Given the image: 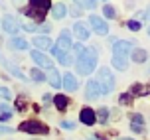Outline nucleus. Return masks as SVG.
<instances>
[{
    "instance_id": "a211bd4d",
    "label": "nucleus",
    "mask_w": 150,
    "mask_h": 140,
    "mask_svg": "<svg viewBox=\"0 0 150 140\" xmlns=\"http://www.w3.org/2000/svg\"><path fill=\"white\" fill-rule=\"evenodd\" d=\"M150 93V87H142L140 83H134L130 87V95H148Z\"/></svg>"
},
{
    "instance_id": "aec40b11",
    "label": "nucleus",
    "mask_w": 150,
    "mask_h": 140,
    "mask_svg": "<svg viewBox=\"0 0 150 140\" xmlns=\"http://www.w3.org/2000/svg\"><path fill=\"white\" fill-rule=\"evenodd\" d=\"M10 45H12L14 49H26V47H28V42H26L24 37H12Z\"/></svg>"
},
{
    "instance_id": "6ab92c4d",
    "label": "nucleus",
    "mask_w": 150,
    "mask_h": 140,
    "mask_svg": "<svg viewBox=\"0 0 150 140\" xmlns=\"http://www.w3.org/2000/svg\"><path fill=\"white\" fill-rule=\"evenodd\" d=\"M0 61H2V63H4V65H6L8 69H10V73L14 75V77H18V79H26V77H24V73H22V71H20V69H18V67L14 65V63H8V61H4L2 57H0Z\"/></svg>"
},
{
    "instance_id": "2eb2a0df",
    "label": "nucleus",
    "mask_w": 150,
    "mask_h": 140,
    "mask_svg": "<svg viewBox=\"0 0 150 140\" xmlns=\"http://www.w3.org/2000/svg\"><path fill=\"white\" fill-rule=\"evenodd\" d=\"M53 103H55V107H57L59 111H65L67 105H69V99L65 95H55V97H53Z\"/></svg>"
},
{
    "instance_id": "e433bc0d",
    "label": "nucleus",
    "mask_w": 150,
    "mask_h": 140,
    "mask_svg": "<svg viewBox=\"0 0 150 140\" xmlns=\"http://www.w3.org/2000/svg\"><path fill=\"white\" fill-rule=\"evenodd\" d=\"M148 14H150V10H148Z\"/></svg>"
},
{
    "instance_id": "dca6fc26",
    "label": "nucleus",
    "mask_w": 150,
    "mask_h": 140,
    "mask_svg": "<svg viewBox=\"0 0 150 140\" xmlns=\"http://www.w3.org/2000/svg\"><path fill=\"white\" fill-rule=\"evenodd\" d=\"M52 14H53V18L61 20V18L65 16V6H63L61 2H57V4H52Z\"/></svg>"
},
{
    "instance_id": "2f4dec72",
    "label": "nucleus",
    "mask_w": 150,
    "mask_h": 140,
    "mask_svg": "<svg viewBox=\"0 0 150 140\" xmlns=\"http://www.w3.org/2000/svg\"><path fill=\"white\" fill-rule=\"evenodd\" d=\"M0 132H4V134H10V132H12V128H8V126H0Z\"/></svg>"
},
{
    "instance_id": "b1692460",
    "label": "nucleus",
    "mask_w": 150,
    "mask_h": 140,
    "mask_svg": "<svg viewBox=\"0 0 150 140\" xmlns=\"http://www.w3.org/2000/svg\"><path fill=\"white\" fill-rule=\"evenodd\" d=\"M119 103H122V105H130V103H132V95H130V93H122V95L119 97Z\"/></svg>"
},
{
    "instance_id": "393cba45",
    "label": "nucleus",
    "mask_w": 150,
    "mask_h": 140,
    "mask_svg": "<svg viewBox=\"0 0 150 140\" xmlns=\"http://www.w3.org/2000/svg\"><path fill=\"white\" fill-rule=\"evenodd\" d=\"M103 12H105V16H107V18H115V16H117V14H115V10H112V6H111V4H105V8H103Z\"/></svg>"
},
{
    "instance_id": "0eeeda50",
    "label": "nucleus",
    "mask_w": 150,
    "mask_h": 140,
    "mask_svg": "<svg viewBox=\"0 0 150 140\" xmlns=\"http://www.w3.org/2000/svg\"><path fill=\"white\" fill-rule=\"evenodd\" d=\"M89 24L93 26V30L97 32L99 36H105L107 32H109V26L103 18H99V16H89Z\"/></svg>"
},
{
    "instance_id": "cd10ccee",
    "label": "nucleus",
    "mask_w": 150,
    "mask_h": 140,
    "mask_svg": "<svg viewBox=\"0 0 150 140\" xmlns=\"http://www.w3.org/2000/svg\"><path fill=\"white\" fill-rule=\"evenodd\" d=\"M0 97H2V99H10V97H12L10 89H6V87H0Z\"/></svg>"
},
{
    "instance_id": "c9c22d12",
    "label": "nucleus",
    "mask_w": 150,
    "mask_h": 140,
    "mask_svg": "<svg viewBox=\"0 0 150 140\" xmlns=\"http://www.w3.org/2000/svg\"><path fill=\"white\" fill-rule=\"evenodd\" d=\"M148 36H150V26H148Z\"/></svg>"
},
{
    "instance_id": "a878e982",
    "label": "nucleus",
    "mask_w": 150,
    "mask_h": 140,
    "mask_svg": "<svg viewBox=\"0 0 150 140\" xmlns=\"http://www.w3.org/2000/svg\"><path fill=\"white\" fill-rule=\"evenodd\" d=\"M16 109L22 112V111H26V101H24V97H18V101H16Z\"/></svg>"
},
{
    "instance_id": "20e7f679",
    "label": "nucleus",
    "mask_w": 150,
    "mask_h": 140,
    "mask_svg": "<svg viewBox=\"0 0 150 140\" xmlns=\"http://www.w3.org/2000/svg\"><path fill=\"white\" fill-rule=\"evenodd\" d=\"M99 87H101V93H105L109 95L112 89H115V75L111 73V69H107V67H101L99 69Z\"/></svg>"
},
{
    "instance_id": "9d476101",
    "label": "nucleus",
    "mask_w": 150,
    "mask_h": 140,
    "mask_svg": "<svg viewBox=\"0 0 150 140\" xmlns=\"http://www.w3.org/2000/svg\"><path fill=\"white\" fill-rule=\"evenodd\" d=\"M73 34L79 37L81 42L89 40V28H87V26H85L83 22H75V24H73Z\"/></svg>"
},
{
    "instance_id": "f8f14e48",
    "label": "nucleus",
    "mask_w": 150,
    "mask_h": 140,
    "mask_svg": "<svg viewBox=\"0 0 150 140\" xmlns=\"http://www.w3.org/2000/svg\"><path fill=\"white\" fill-rule=\"evenodd\" d=\"M34 45L38 47V52L40 49H47V47H52V40L47 36H36L34 37Z\"/></svg>"
},
{
    "instance_id": "f3484780",
    "label": "nucleus",
    "mask_w": 150,
    "mask_h": 140,
    "mask_svg": "<svg viewBox=\"0 0 150 140\" xmlns=\"http://www.w3.org/2000/svg\"><path fill=\"white\" fill-rule=\"evenodd\" d=\"M132 59H134L136 63H144L148 59V53L144 52V49H140V47L138 49H132Z\"/></svg>"
},
{
    "instance_id": "ddd939ff",
    "label": "nucleus",
    "mask_w": 150,
    "mask_h": 140,
    "mask_svg": "<svg viewBox=\"0 0 150 140\" xmlns=\"http://www.w3.org/2000/svg\"><path fill=\"white\" fill-rule=\"evenodd\" d=\"M30 6L32 8H38L40 12H44V14H45V10H47V8H52V2H50V0H32Z\"/></svg>"
},
{
    "instance_id": "f704fd0d",
    "label": "nucleus",
    "mask_w": 150,
    "mask_h": 140,
    "mask_svg": "<svg viewBox=\"0 0 150 140\" xmlns=\"http://www.w3.org/2000/svg\"><path fill=\"white\" fill-rule=\"evenodd\" d=\"M120 140H132V138H120Z\"/></svg>"
},
{
    "instance_id": "bb28decb",
    "label": "nucleus",
    "mask_w": 150,
    "mask_h": 140,
    "mask_svg": "<svg viewBox=\"0 0 150 140\" xmlns=\"http://www.w3.org/2000/svg\"><path fill=\"white\" fill-rule=\"evenodd\" d=\"M130 118L134 120V124H142V122H144L142 115H138V112H132V115H130Z\"/></svg>"
},
{
    "instance_id": "4468645a",
    "label": "nucleus",
    "mask_w": 150,
    "mask_h": 140,
    "mask_svg": "<svg viewBox=\"0 0 150 140\" xmlns=\"http://www.w3.org/2000/svg\"><path fill=\"white\" fill-rule=\"evenodd\" d=\"M63 87L67 89V91H75L77 89V79L71 73H65V77H63Z\"/></svg>"
},
{
    "instance_id": "f257e3e1",
    "label": "nucleus",
    "mask_w": 150,
    "mask_h": 140,
    "mask_svg": "<svg viewBox=\"0 0 150 140\" xmlns=\"http://www.w3.org/2000/svg\"><path fill=\"white\" fill-rule=\"evenodd\" d=\"M132 52V44L130 42H115L112 45V67L125 71L128 67V53Z\"/></svg>"
},
{
    "instance_id": "5701e85b",
    "label": "nucleus",
    "mask_w": 150,
    "mask_h": 140,
    "mask_svg": "<svg viewBox=\"0 0 150 140\" xmlns=\"http://www.w3.org/2000/svg\"><path fill=\"white\" fill-rule=\"evenodd\" d=\"M30 73H32V79H34V81H38V83H40V81H45V75L42 73L40 69H32Z\"/></svg>"
},
{
    "instance_id": "423d86ee",
    "label": "nucleus",
    "mask_w": 150,
    "mask_h": 140,
    "mask_svg": "<svg viewBox=\"0 0 150 140\" xmlns=\"http://www.w3.org/2000/svg\"><path fill=\"white\" fill-rule=\"evenodd\" d=\"M32 59H34L38 65L42 67V69H53V61H52L50 57H45L44 52H38V49H34V52H32Z\"/></svg>"
},
{
    "instance_id": "f03ea898",
    "label": "nucleus",
    "mask_w": 150,
    "mask_h": 140,
    "mask_svg": "<svg viewBox=\"0 0 150 140\" xmlns=\"http://www.w3.org/2000/svg\"><path fill=\"white\" fill-rule=\"evenodd\" d=\"M75 67H77V73H81V75L93 73V69L97 67V49L87 47L79 57L75 59Z\"/></svg>"
},
{
    "instance_id": "7c9ffc66",
    "label": "nucleus",
    "mask_w": 150,
    "mask_h": 140,
    "mask_svg": "<svg viewBox=\"0 0 150 140\" xmlns=\"http://www.w3.org/2000/svg\"><path fill=\"white\" fill-rule=\"evenodd\" d=\"M130 128H132L134 132H142V130H144V128H142V124H134V122L130 124Z\"/></svg>"
},
{
    "instance_id": "c85d7f7f",
    "label": "nucleus",
    "mask_w": 150,
    "mask_h": 140,
    "mask_svg": "<svg viewBox=\"0 0 150 140\" xmlns=\"http://www.w3.org/2000/svg\"><path fill=\"white\" fill-rule=\"evenodd\" d=\"M128 28L132 30V32H138V30H140V22H136V20H130V22H128Z\"/></svg>"
},
{
    "instance_id": "1a4fd4ad",
    "label": "nucleus",
    "mask_w": 150,
    "mask_h": 140,
    "mask_svg": "<svg viewBox=\"0 0 150 140\" xmlns=\"http://www.w3.org/2000/svg\"><path fill=\"white\" fill-rule=\"evenodd\" d=\"M2 28H4V32H8V34H16L18 32V22H16L14 16L6 14L4 18H2Z\"/></svg>"
},
{
    "instance_id": "4be33fe9",
    "label": "nucleus",
    "mask_w": 150,
    "mask_h": 140,
    "mask_svg": "<svg viewBox=\"0 0 150 140\" xmlns=\"http://www.w3.org/2000/svg\"><path fill=\"white\" fill-rule=\"evenodd\" d=\"M97 117H99V122H103V124H105L107 120H109V111L103 107V109H99V111H97Z\"/></svg>"
},
{
    "instance_id": "7ed1b4c3",
    "label": "nucleus",
    "mask_w": 150,
    "mask_h": 140,
    "mask_svg": "<svg viewBox=\"0 0 150 140\" xmlns=\"http://www.w3.org/2000/svg\"><path fill=\"white\" fill-rule=\"evenodd\" d=\"M71 47H73V44H71V36H69L67 30H63L61 36H59V40H57V45H53V47H52V53L61 61V59L69 53Z\"/></svg>"
},
{
    "instance_id": "c756f323",
    "label": "nucleus",
    "mask_w": 150,
    "mask_h": 140,
    "mask_svg": "<svg viewBox=\"0 0 150 140\" xmlns=\"http://www.w3.org/2000/svg\"><path fill=\"white\" fill-rule=\"evenodd\" d=\"M10 118H12V112H2V115H0V122H6Z\"/></svg>"
},
{
    "instance_id": "412c9836",
    "label": "nucleus",
    "mask_w": 150,
    "mask_h": 140,
    "mask_svg": "<svg viewBox=\"0 0 150 140\" xmlns=\"http://www.w3.org/2000/svg\"><path fill=\"white\" fill-rule=\"evenodd\" d=\"M50 85H52L53 89L61 87V79H59V75H57V71H52V73H50Z\"/></svg>"
},
{
    "instance_id": "72a5a7b5",
    "label": "nucleus",
    "mask_w": 150,
    "mask_h": 140,
    "mask_svg": "<svg viewBox=\"0 0 150 140\" xmlns=\"http://www.w3.org/2000/svg\"><path fill=\"white\" fill-rule=\"evenodd\" d=\"M2 112H10V109H8V105H0V115Z\"/></svg>"
},
{
    "instance_id": "6e6552de",
    "label": "nucleus",
    "mask_w": 150,
    "mask_h": 140,
    "mask_svg": "<svg viewBox=\"0 0 150 140\" xmlns=\"http://www.w3.org/2000/svg\"><path fill=\"white\" fill-rule=\"evenodd\" d=\"M79 120H81L83 124L91 126V124H95V122H97V115H95V111H91L89 107H85V109L79 112Z\"/></svg>"
},
{
    "instance_id": "39448f33",
    "label": "nucleus",
    "mask_w": 150,
    "mask_h": 140,
    "mask_svg": "<svg viewBox=\"0 0 150 140\" xmlns=\"http://www.w3.org/2000/svg\"><path fill=\"white\" fill-rule=\"evenodd\" d=\"M20 130L30 134H47V126L42 124L40 120H24L20 124Z\"/></svg>"
},
{
    "instance_id": "473e14b6",
    "label": "nucleus",
    "mask_w": 150,
    "mask_h": 140,
    "mask_svg": "<svg viewBox=\"0 0 150 140\" xmlns=\"http://www.w3.org/2000/svg\"><path fill=\"white\" fill-rule=\"evenodd\" d=\"M61 126H63V128H73V122H67V120H63V122H61Z\"/></svg>"
},
{
    "instance_id": "9b49d317",
    "label": "nucleus",
    "mask_w": 150,
    "mask_h": 140,
    "mask_svg": "<svg viewBox=\"0 0 150 140\" xmlns=\"http://www.w3.org/2000/svg\"><path fill=\"white\" fill-rule=\"evenodd\" d=\"M85 95H87V99H97L99 95H101V87H99L97 81H89L87 83V91H85Z\"/></svg>"
}]
</instances>
